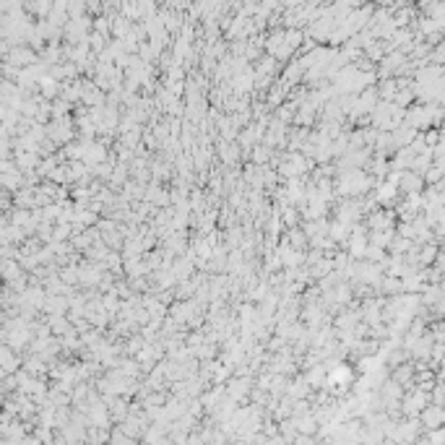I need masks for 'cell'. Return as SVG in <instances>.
Wrapping results in <instances>:
<instances>
[{
	"instance_id": "cell-1",
	"label": "cell",
	"mask_w": 445,
	"mask_h": 445,
	"mask_svg": "<svg viewBox=\"0 0 445 445\" xmlns=\"http://www.w3.org/2000/svg\"><path fill=\"white\" fill-rule=\"evenodd\" d=\"M422 422H424L427 427H437V424H442V422H445V412H442V404H440V406L435 404V406H430V409H427V412L422 414Z\"/></svg>"
},
{
	"instance_id": "cell-2",
	"label": "cell",
	"mask_w": 445,
	"mask_h": 445,
	"mask_svg": "<svg viewBox=\"0 0 445 445\" xmlns=\"http://www.w3.org/2000/svg\"><path fill=\"white\" fill-rule=\"evenodd\" d=\"M255 162H265V149H255Z\"/></svg>"
},
{
	"instance_id": "cell-3",
	"label": "cell",
	"mask_w": 445,
	"mask_h": 445,
	"mask_svg": "<svg viewBox=\"0 0 445 445\" xmlns=\"http://www.w3.org/2000/svg\"><path fill=\"white\" fill-rule=\"evenodd\" d=\"M440 269H445V255H440Z\"/></svg>"
}]
</instances>
